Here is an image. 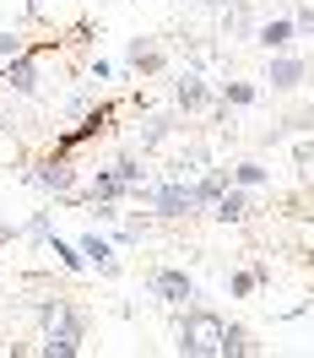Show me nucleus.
Instances as JSON below:
<instances>
[{
  "label": "nucleus",
  "mask_w": 314,
  "mask_h": 358,
  "mask_svg": "<svg viewBox=\"0 0 314 358\" xmlns=\"http://www.w3.org/2000/svg\"><path fill=\"white\" fill-rule=\"evenodd\" d=\"M38 326H44L38 353H49V358H76V353H82L87 320H82V310H76L70 299H49V304H38Z\"/></svg>",
  "instance_id": "nucleus-1"
},
{
  "label": "nucleus",
  "mask_w": 314,
  "mask_h": 358,
  "mask_svg": "<svg viewBox=\"0 0 314 358\" xmlns=\"http://www.w3.org/2000/svg\"><path fill=\"white\" fill-rule=\"evenodd\" d=\"M217 348H223V315L190 304V315L179 320V353L184 358H217Z\"/></svg>",
  "instance_id": "nucleus-2"
},
{
  "label": "nucleus",
  "mask_w": 314,
  "mask_h": 358,
  "mask_svg": "<svg viewBox=\"0 0 314 358\" xmlns=\"http://www.w3.org/2000/svg\"><path fill=\"white\" fill-rule=\"evenodd\" d=\"M119 109H125V103H98V109H87L82 120H76V125H70V131H60V141H54L49 152H54V157H70L76 147L98 141V136H103V131L114 125V114H119Z\"/></svg>",
  "instance_id": "nucleus-3"
},
{
  "label": "nucleus",
  "mask_w": 314,
  "mask_h": 358,
  "mask_svg": "<svg viewBox=\"0 0 314 358\" xmlns=\"http://www.w3.org/2000/svg\"><path fill=\"white\" fill-rule=\"evenodd\" d=\"M49 49H54V38H49V44H22L17 55H11V60H6L0 82L17 92V98H33V92H38V60H44Z\"/></svg>",
  "instance_id": "nucleus-4"
},
{
  "label": "nucleus",
  "mask_w": 314,
  "mask_h": 358,
  "mask_svg": "<svg viewBox=\"0 0 314 358\" xmlns=\"http://www.w3.org/2000/svg\"><path fill=\"white\" fill-rule=\"evenodd\" d=\"M147 282H152V299H157V304H168V310H190V304L201 299L195 277H190V271H179V266H157Z\"/></svg>",
  "instance_id": "nucleus-5"
},
{
  "label": "nucleus",
  "mask_w": 314,
  "mask_h": 358,
  "mask_svg": "<svg viewBox=\"0 0 314 358\" xmlns=\"http://www.w3.org/2000/svg\"><path fill=\"white\" fill-rule=\"evenodd\" d=\"M33 185H44L49 196H76V169H70V157H54L49 152L44 163H38V169H33Z\"/></svg>",
  "instance_id": "nucleus-6"
},
{
  "label": "nucleus",
  "mask_w": 314,
  "mask_h": 358,
  "mask_svg": "<svg viewBox=\"0 0 314 358\" xmlns=\"http://www.w3.org/2000/svg\"><path fill=\"white\" fill-rule=\"evenodd\" d=\"M304 76H309V60H304V55H287V49H282V55H271L266 82L276 92H298V87H304Z\"/></svg>",
  "instance_id": "nucleus-7"
},
{
  "label": "nucleus",
  "mask_w": 314,
  "mask_h": 358,
  "mask_svg": "<svg viewBox=\"0 0 314 358\" xmlns=\"http://www.w3.org/2000/svg\"><path fill=\"white\" fill-rule=\"evenodd\" d=\"M76 250H82V261H87V266H98L103 277H114V271H119V255H114V239H109V234H82V239H76Z\"/></svg>",
  "instance_id": "nucleus-8"
},
{
  "label": "nucleus",
  "mask_w": 314,
  "mask_h": 358,
  "mask_svg": "<svg viewBox=\"0 0 314 358\" xmlns=\"http://www.w3.org/2000/svg\"><path fill=\"white\" fill-rule=\"evenodd\" d=\"M125 66H130V76H157V71L168 66V55H163L152 38H130V44H125Z\"/></svg>",
  "instance_id": "nucleus-9"
},
{
  "label": "nucleus",
  "mask_w": 314,
  "mask_h": 358,
  "mask_svg": "<svg viewBox=\"0 0 314 358\" xmlns=\"http://www.w3.org/2000/svg\"><path fill=\"white\" fill-rule=\"evenodd\" d=\"M206 212H211L217 223H244V217H249V190H239V185L227 179L223 190H217V201L206 206Z\"/></svg>",
  "instance_id": "nucleus-10"
},
{
  "label": "nucleus",
  "mask_w": 314,
  "mask_h": 358,
  "mask_svg": "<svg viewBox=\"0 0 314 358\" xmlns=\"http://www.w3.org/2000/svg\"><path fill=\"white\" fill-rule=\"evenodd\" d=\"M174 103H179L184 114H201L206 103H211V87H206L201 71H184L179 82H174Z\"/></svg>",
  "instance_id": "nucleus-11"
},
{
  "label": "nucleus",
  "mask_w": 314,
  "mask_h": 358,
  "mask_svg": "<svg viewBox=\"0 0 314 358\" xmlns=\"http://www.w3.org/2000/svg\"><path fill=\"white\" fill-rule=\"evenodd\" d=\"M255 44L271 49V55L292 49V44H298V27H292V17H266V22L255 27Z\"/></svg>",
  "instance_id": "nucleus-12"
},
{
  "label": "nucleus",
  "mask_w": 314,
  "mask_h": 358,
  "mask_svg": "<svg viewBox=\"0 0 314 358\" xmlns=\"http://www.w3.org/2000/svg\"><path fill=\"white\" fill-rule=\"evenodd\" d=\"M223 185H227V169H206L201 179H190V206L206 212V206L217 201V190H223Z\"/></svg>",
  "instance_id": "nucleus-13"
},
{
  "label": "nucleus",
  "mask_w": 314,
  "mask_h": 358,
  "mask_svg": "<svg viewBox=\"0 0 314 358\" xmlns=\"http://www.w3.org/2000/svg\"><path fill=\"white\" fill-rule=\"evenodd\" d=\"M255 353V336L244 331V326H227L223 320V348H217V358H249Z\"/></svg>",
  "instance_id": "nucleus-14"
},
{
  "label": "nucleus",
  "mask_w": 314,
  "mask_h": 358,
  "mask_svg": "<svg viewBox=\"0 0 314 358\" xmlns=\"http://www.w3.org/2000/svg\"><path fill=\"white\" fill-rule=\"evenodd\" d=\"M44 245H49V255H60V266H66V271H87V261H82V250L70 245V239H60L54 228L44 234Z\"/></svg>",
  "instance_id": "nucleus-15"
},
{
  "label": "nucleus",
  "mask_w": 314,
  "mask_h": 358,
  "mask_svg": "<svg viewBox=\"0 0 314 358\" xmlns=\"http://www.w3.org/2000/svg\"><path fill=\"white\" fill-rule=\"evenodd\" d=\"M217 98H223V109H249L255 103V82H223Z\"/></svg>",
  "instance_id": "nucleus-16"
},
{
  "label": "nucleus",
  "mask_w": 314,
  "mask_h": 358,
  "mask_svg": "<svg viewBox=\"0 0 314 358\" xmlns=\"http://www.w3.org/2000/svg\"><path fill=\"white\" fill-rule=\"evenodd\" d=\"M168 131H174V120H168V114H152V120H147V131H141V147H147V152H152V147H163V141H168Z\"/></svg>",
  "instance_id": "nucleus-17"
},
{
  "label": "nucleus",
  "mask_w": 314,
  "mask_h": 358,
  "mask_svg": "<svg viewBox=\"0 0 314 358\" xmlns=\"http://www.w3.org/2000/svg\"><path fill=\"white\" fill-rule=\"evenodd\" d=\"M227 179H233L239 190H255V185H266V169H260V163H233Z\"/></svg>",
  "instance_id": "nucleus-18"
},
{
  "label": "nucleus",
  "mask_w": 314,
  "mask_h": 358,
  "mask_svg": "<svg viewBox=\"0 0 314 358\" xmlns=\"http://www.w3.org/2000/svg\"><path fill=\"white\" fill-rule=\"evenodd\" d=\"M255 288H260V282H255V271H227V293H233V299H249Z\"/></svg>",
  "instance_id": "nucleus-19"
},
{
  "label": "nucleus",
  "mask_w": 314,
  "mask_h": 358,
  "mask_svg": "<svg viewBox=\"0 0 314 358\" xmlns=\"http://www.w3.org/2000/svg\"><path fill=\"white\" fill-rule=\"evenodd\" d=\"M292 163H298V174L309 179V163H314V157H309V136H298V141H292Z\"/></svg>",
  "instance_id": "nucleus-20"
},
{
  "label": "nucleus",
  "mask_w": 314,
  "mask_h": 358,
  "mask_svg": "<svg viewBox=\"0 0 314 358\" xmlns=\"http://www.w3.org/2000/svg\"><path fill=\"white\" fill-rule=\"evenodd\" d=\"M87 71H92V82H114V76H119V71H114V60H103V55H98Z\"/></svg>",
  "instance_id": "nucleus-21"
},
{
  "label": "nucleus",
  "mask_w": 314,
  "mask_h": 358,
  "mask_svg": "<svg viewBox=\"0 0 314 358\" xmlns=\"http://www.w3.org/2000/svg\"><path fill=\"white\" fill-rule=\"evenodd\" d=\"M22 44H27V38H17V33H0V55H6V60H11Z\"/></svg>",
  "instance_id": "nucleus-22"
},
{
  "label": "nucleus",
  "mask_w": 314,
  "mask_h": 358,
  "mask_svg": "<svg viewBox=\"0 0 314 358\" xmlns=\"http://www.w3.org/2000/svg\"><path fill=\"white\" fill-rule=\"evenodd\" d=\"M206 6H227V0H206Z\"/></svg>",
  "instance_id": "nucleus-23"
}]
</instances>
